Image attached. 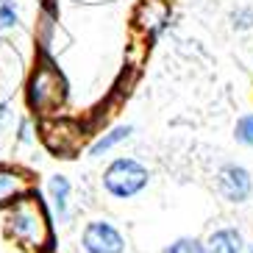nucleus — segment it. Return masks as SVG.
Masks as SVG:
<instances>
[{"label": "nucleus", "instance_id": "obj_11", "mask_svg": "<svg viewBox=\"0 0 253 253\" xmlns=\"http://www.w3.org/2000/svg\"><path fill=\"white\" fill-rule=\"evenodd\" d=\"M17 23H20V11H17L14 0H0V34L11 31Z\"/></svg>", "mask_w": 253, "mask_h": 253}, {"label": "nucleus", "instance_id": "obj_3", "mask_svg": "<svg viewBox=\"0 0 253 253\" xmlns=\"http://www.w3.org/2000/svg\"><path fill=\"white\" fill-rule=\"evenodd\" d=\"M217 181V192H220V198L228 203H245L251 201L253 195V175L248 167H242V164H223L220 170H217L214 175Z\"/></svg>", "mask_w": 253, "mask_h": 253}, {"label": "nucleus", "instance_id": "obj_4", "mask_svg": "<svg viewBox=\"0 0 253 253\" xmlns=\"http://www.w3.org/2000/svg\"><path fill=\"white\" fill-rule=\"evenodd\" d=\"M81 245L86 253H123L126 237L106 220H92L81 231Z\"/></svg>", "mask_w": 253, "mask_h": 253}, {"label": "nucleus", "instance_id": "obj_7", "mask_svg": "<svg viewBox=\"0 0 253 253\" xmlns=\"http://www.w3.org/2000/svg\"><path fill=\"white\" fill-rule=\"evenodd\" d=\"M47 198H50L53 209H56V217H59L61 223L70 217L67 211V203H70V181L64 175H53L47 181Z\"/></svg>", "mask_w": 253, "mask_h": 253}, {"label": "nucleus", "instance_id": "obj_10", "mask_svg": "<svg viewBox=\"0 0 253 253\" xmlns=\"http://www.w3.org/2000/svg\"><path fill=\"white\" fill-rule=\"evenodd\" d=\"M234 139L245 148H253V112L251 114H242L234 126Z\"/></svg>", "mask_w": 253, "mask_h": 253}, {"label": "nucleus", "instance_id": "obj_2", "mask_svg": "<svg viewBox=\"0 0 253 253\" xmlns=\"http://www.w3.org/2000/svg\"><path fill=\"white\" fill-rule=\"evenodd\" d=\"M8 234L28 248H42L47 242V237H50L42 206L23 198V201L11 209V214H8Z\"/></svg>", "mask_w": 253, "mask_h": 253}, {"label": "nucleus", "instance_id": "obj_6", "mask_svg": "<svg viewBox=\"0 0 253 253\" xmlns=\"http://www.w3.org/2000/svg\"><path fill=\"white\" fill-rule=\"evenodd\" d=\"M206 253H245V237L239 228H217L206 239Z\"/></svg>", "mask_w": 253, "mask_h": 253}, {"label": "nucleus", "instance_id": "obj_1", "mask_svg": "<svg viewBox=\"0 0 253 253\" xmlns=\"http://www.w3.org/2000/svg\"><path fill=\"white\" fill-rule=\"evenodd\" d=\"M150 184V170L134 156H117L103 170V189L117 201H131Z\"/></svg>", "mask_w": 253, "mask_h": 253}, {"label": "nucleus", "instance_id": "obj_14", "mask_svg": "<svg viewBox=\"0 0 253 253\" xmlns=\"http://www.w3.org/2000/svg\"><path fill=\"white\" fill-rule=\"evenodd\" d=\"M245 253H253V245H248V248H245Z\"/></svg>", "mask_w": 253, "mask_h": 253}, {"label": "nucleus", "instance_id": "obj_9", "mask_svg": "<svg viewBox=\"0 0 253 253\" xmlns=\"http://www.w3.org/2000/svg\"><path fill=\"white\" fill-rule=\"evenodd\" d=\"M164 253H206V242L198 237H178L164 248Z\"/></svg>", "mask_w": 253, "mask_h": 253}, {"label": "nucleus", "instance_id": "obj_13", "mask_svg": "<svg viewBox=\"0 0 253 253\" xmlns=\"http://www.w3.org/2000/svg\"><path fill=\"white\" fill-rule=\"evenodd\" d=\"M6 117H8V103H0V126H3Z\"/></svg>", "mask_w": 253, "mask_h": 253}, {"label": "nucleus", "instance_id": "obj_5", "mask_svg": "<svg viewBox=\"0 0 253 253\" xmlns=\"http://www.w3.org/2000/svg\"><path fill=\"white\" fill-rule=\"evenodd\" d=\"M25 192H28V181L23 172L8 167V164H0V206L23 201Z\"/></svg>", "mask_w": 253, "mask_h": 253}, {"label": "nucleus", "instance_id": "obj_12", "mask_svg": "<svg viewBox=\"0 0 253 253\" xmlns=\"http://www.w3.org/2000/svg\"><path fill=\"white\" fill-rule=\"evenodd\" d=\"M231 25H234V31H251L253 28V8L242 6L237 11H231Z\"/></svg>", "mask_w": 253, "mask_h": 253}, {"label": "nucleus", "instance_id": "obj_8", "mask_svg": "<svg viewBox=\"0 0 253 253\" xmlns=\"http://www.w3.org/2000/svg\"><path fill=\"white\" fill-rule=\"evenodd\" d=\"M131 134H134V126H117V128H112V131H106V134L89 148V156L97 159L100 153H109L112 148H117L120 142H126Z\"/></svg>", "mask_w": 253, "mask_h": 253}]
</instances>
